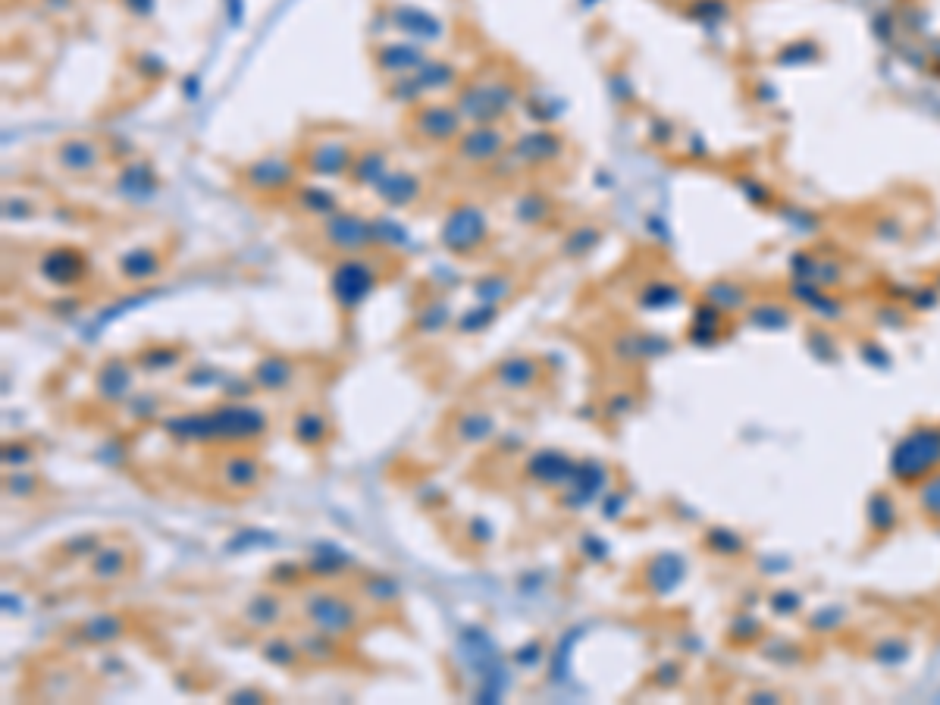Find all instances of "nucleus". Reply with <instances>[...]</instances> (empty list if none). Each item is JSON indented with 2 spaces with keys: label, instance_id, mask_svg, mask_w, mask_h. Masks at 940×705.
Here are the masks:
<instances>
[{
  "label": "nucleus",
  "instance_id": "1",
  "mask_svg": "<svg viewBox=\"0 0 940 705\" xmlns=\"http://www.w3.org/2000/svg\"><path fill=\"white\" fill-rule=\"evenodd\" d=\"M514 79L505 73H477L455 91V107L467 126H496L517 107Z\"/></svg>",
  "mask_w": 940,
  "mask_h": 705
},
{
  "label": "nucleus",
  "instance_id": "2",
  "mask_svg": "<svg viewBox=\"0 0 940 705\" xmlns=\"http://www.w3.org/2000/svg\"><path fill=\"white\" fill-rule=\"evenodd\" d=\"M298 611L304 624L326 633V637L348 640L351 633L361 630V602L336 590H323V586L304 590L298 599Z\"/></svg>",
  "mask_w": 940,
  "mask_h": 705
},
{
  "label": "nucleus",
  "instance_id": "3",
  "mask_svg": "<svg viewBox=\"0 0 940 705\" xmlns=\"http://www.w3.org/2000/svg\"><path fill=\"white\" fill-rule=\"evenodd\" d=\"M489 235H492V226H489L486 210L474 201H458L449 207V214L442 217L436 239L455 257H474L486 248Z\"/></svg>",
  "mask_w": 940,
  "mask_h": 705
},
{
  "label": "nucleus",
  "instance_id": "4",
  "mask_svg": "<svg viewBox=\"0 0 940 705\" xmlns=\"http://www.w3.org/2000/svg\"><path fill=\"white\" fill-rule=\"evenodd\" d=\"M380 267H376L367 254H348L339 257L336 267L329 270V292H333L336 308L351 314L376 292L380 286Z\"/></svg>",
  "mask_w": 940,
  "mask_h": 705
},
{
  "label": "nucleus",
  "instance_id": "5",
  "mask_svg": "<svg viewBox=\"0 0 940 705\" xmlns=\"http://www.w3.org/2000/svg\"><path fill=\"white\" fill-rule=\"evenodd\" d=\"M464 126L455 101H420L408 116V132L423 145H455Z\"/></svg>",
  "mask_w": 940,
  "mask_h": 705
},
{
  "label": "nucleus",
  "instance_id": "6",
  "mask_svg": "<svg viewBox=\"0 0 940 705\" xmlns=\"http://www.w3.org/2000/svg\"><path fill=\"white\" fill-rule=\"evenodd\" d=\"M320 239L339 257L370 254L376 248L373 217H361V214H355V210H336L333 217L320 220Z\"/></svg>",
  "mask_w": 940,
  "mask_h": 705
},
{
  "label": "nucleus",
  "instance_id": "7",
  "mask_svg": "<svg viewBox=\"0 0 940 705\" xmlns=\"http://www.w3.org/2000/svg\"><path fill=\"white\" fill-rule=\"evenodd\" d=\"M210 414V430H214V442H254L267 433V414L254 405H220Z\"/></svg>",
  "mask_w": 940,
  "mask_h": 705
},
{
  "label": "nucleus",
  "instance_id": "8",
  "mask_svg": "<svg viewBox=\"0 0 940 705\" xmlns=\"http://www.w3.org/2000/svg\"><path fill=\"white\" fill-rule=\"evenodd\" d=\"M104 160H107V151L101 148V141L88 135H66L54 148V167L66 173L69 179L98 176L104 170Z\"/></svg>",
  "mask_w": 940,
  "mask_h": 705
},
{
  "label": "nucleus",
  "instance_id": "9",
  "mask_svg": "<svg viewBox=\"0 0 940 705\" xmlns=\"http://www.w3.org/2000/svg\"><path fill=\"white\" fill-rule=\"evenodd\" d=\"M508 135L505 129L496 126H464V132L455 138V157L467 167H492L499 163L508 151Z\"/></svg>",
  "mask_w": 940,
  "mask_h": 705
},
{
  "label": "nucleus",
  "instance_id": "10",
  "mask_svg": "<svg viewBox=\"0 0 940 705\" xmlns=\"http://www.w3.org/2000/svg\"><path fill=\"white\" fill-rule=\"evenodd\" d=\"M355 148L348 145L345 138H336V135H326V138H317L314 145H308L301 151V173L308 176H320V179H339V176H348L351 163H355Z\"/></svg>",
  "mask_w": 940,
  "mask_h": 705
},
{
  "label": "nucleus",
  "instance_id": "11",
  "mask_svg": "<svg viewBox=\"0 0 940 705\" xmlns=\"http://www.w3.org/2000/svg\"><path fill=\"white\" fill-rule=\"evenodd\" d=\"M298 173H301V163L270 154V157H257L248 163V167H242L239 179L257 195H282V192H292V188L298 185Z\"/></svg>",
  "mask_w": 940,
  "mask_h": 705
},
{
  "label": "nucleus",
  "instance_id": "12",
  "mask_svg": "<svg viewBox=\"0 0 940 705\" xmlns=\"http://www.w3.org/2000/svg\"><path fill=\"white\" fill-rule=\"evenodd\" d=\"M386 19H389V29L402 32L405 38L417 44H436L445 38V22L417 4H392L386 10Z\"/></svg>",
  "mask_w": 940,
  "mask_h": 705
},
{
  "label": "nucleus",
  "instance_id": "13",
  "mask_svg": "<svg viewBox=\"0 0 940 705\" xmlns=\"http://www.w3.org/2000/svg\"><path fill=\"white\" fill-rule=\"evenodd\" d=\"M430 60L427 44H417L411 38H398V41H383L373 47V66L376 73H383L389 79L395 76H408L417 73V69Z\"/></svg>",
  "mask_w": 940,
  "mask_h": 705
},
{
  "label": "nucleus",
  "instance_id": "14",
  "mask_svg": "<svg viewBox=\"0 0 940 705\" xmlns=\"http://www.w3.org/2000/svg\"><path fill=\"white\" fill-rule=\"evenodd\" d=\"M38 273L44 282H51V286L69 289V286H79V282L88 276V261L79 248L57 245V248H47L38 257Z\"/></svg>",
  "mask_w": 940,
  "mask_h": 705
},
{
  "label": "nucleus",
  "instance_id": "15",
  "mask_svg": "<svg viewBox=\"0 0 940 705\" xmlns=\"http://www.w3.org/2000/svg\"><path fill=\"white\" fill-rule=\"evenodd\" d=\"M561 154V138L552 129H530L521 138H514L505 157L521 163V167H543V163L555 160Z\"/></svg>",
  "mask_w": 940,
  "mask_h": 705
},
{
  "label": "nucleus",
  "instance_id": "16",
  "mask_svg": "<svg viewBox=\"0 0 940 705\" xmlns=\"http://www.w3.org/2000/svg\"><path fill=\"white\" fill-rule=\"evenodd\" d=\"M129 571H132V549L123 543L98 546L88 558V580L91 583H101V586L120 583L129 577Z\"/></svg>",
  "mask_w": 940,
  "mask_h": 705
},
{
  "label": "nucleus",
  "instance_id": "17",
  "mask_svg": "<svg viewBox=\"0 0 940 705\" xmlns=\"http://www.w3.org/2000/svg\"><path fill=\"white\" fill-rule=\"evenodd\" d=\"M160 188V179L154 173L151 163L145 160H132L126 167L116 173V182H113V192L120 195L126 204H148Z\"/></svg>",
  "mask_w": 940,
  "mask_h": 705
},
{
  "label": "nucleus",
  "instance_id": "18",
  "mask_svg": "<svg viewBox=\"0 0 940 705\" xmlns=\"http://www.w3.org/2000/svg\"><path fill=\"white\" fill-rule=\"evenodd\" d=\"M261 461L248 452H229L220 458L217 467V483L232 492V496H242V492H251L257 483H261Z\"/></svg>",
  "mask_w": 940,
  "mask_h": 705
},
{
  "label": "nucleus",
  "instance_id": "19",
  "mask_svg": "<svg viewBox=\"0 0 940 705\" xmlns=\"http://www.w3.org/2000/svg\"><path fill=\"white\" fill-rule=\"evenodd\" d=\"M373 195L380 198L386 207L402 210V207H411V204L420 201V195H423V179H420V173H411V170H402V167H392V170L383 176V182L373 188Z\"/></svg>",
  "mask_w": 940,
  "mask_h": 705
},
{
  "label": "nucleus",
  "instance_id": "20",
  "mask_svg": "<svg viewBox=\"0 0 940 705\" xmlns=\"http://www.w3.org/2000/svg\"><path fill=\"white\" fill-rule=\"evenodd\" d=\"M135 386V367L126 358H110L94 373V392L101 402H123Z\"/></svg>",
  "mask_w": 940,
  "mask_h": 705
},
{
  "label": "nucleus",
  "instance_id": "21",
  "mask_svg": "<svg viewBox=\"0 0 940 705\" xmlns=\"http://www.w3.org/2000/svg\"><path fill=\"white\" fill-rule=\"evenodd\" d=\"M539 376H543V367L533 355H508L492 370V383L508 392H524L539 383Z\"/></svg>",
  "mask_w": 940,
  "mask_h": 705
},
{
  "label": "nucleus",
  "instance_id": "22",
  "mask_svg": "<svg viewBox=\"0 0 940 705\" xmlns=\"http://www.w3.org/2000/svg\"><path fill=\"white\" fill-rule=\"evenodd\" d=\"M392 170V157H389V151L386 148H361L358 154H355V163H351V170H348V182L355 185V188H373L383 182V176Z\"/></svg>",
  "mask_w": 940,
  "mask_h": 705
},
{
  "label": "nucleus",
  "instance_id": "23",
  "mask_svg": "<svg viewBox=\"0 0 940 705\" xmlns=\"http://www.w3.org/2000/svg\"><path fill=\"white\" fill-rule=\"evenodd\" d=\"M295 361H289L286 355H264L251 370V386L261 392H282L295 383Z\"/></svg>",
  "mask_w": 940,
  "mask_h": 705
},
{
  "label": "nucleus",
  "instance_id": "24",
  "mask_svg": "<svg viewBox=\"0 0 940 705\" xmlns=\"http://www.w3.org/2000/svg\"><path fill=\"white\" fill-rule=\"evenodd\" d=\"M417 91L427 98V94H445V91H458L461 85V69L449 60H427L417 73H411Z\"/></svg>",
  "mask_w": 940,
  "mask_h": 705
},
{
  "label": "nucleus",
  "instance_id": "25",
  "mask_svg": "<svg viewBox=\"0 0 940 705\" xmlns=\"http://www.w3.org/2000/svg\"><path fill=\"white\" fill-rule=\"evenodd\" d=\"M282 618H286V599L279 593H254L245 608H242V621L248 624V630H270L276 627Z\"/></svg>",
  "mask_w": 940,
  "mask_h": 705
},
{
  "label": "nucleus",
  "instance_id": "26",
  "mask_svg": "<svg viewBox=\"0 0 940 705\" xmlns=\"http://www.w3.org/2000/svg\"><path fill=\"white\" fill-rule=\"evenodd\" d=\"M292 439L298 445H304V449L317 452V449H323L329 439H333V423H329L326 414H320L314 408H304V411H298L292 417Z\"/></svg>",
  "mask_w": 940,
  "mask_h": 705
},
{
  "label": "nucleus",
  "instance_id": "27",
  "mask_svg": "<svg viewBox=\"0 0 940 705\" xmlns=\"http://www.w3.org/2000/svg\"><path fill=\"white\" fill-rule=\"evenodd\" d=\"M126 633H129V621L123 615H113V611H104V615H94L79 624L82 643H91V646H110L116 640H123Z\"/></svg>",
  "mask_w": 940,
  "mask_h": 705
},
{
  "label": "nucleus",
  "instance_id": "28",
  "mask_svg": "<svg viewBox=\"0 0 940 705\" xmlns=\"http://www.w3.org/2000/svg\"><path fill=\"white\" fill-rule=\"evenodd\" d=\"M292 207L301 210L304 217H314V220H326V217H333L336 210H342L339 198L320 185H295L292 188Z\"/></svg>",
  "mask_w": 940,
  "mask_h": 705
},
{
  "label": "nucleus",
  "instance_id": "29",
  "mask_svg": "<svg viewBox=\"0 0 940 705\" xmlns=\"http://www.w3.org/2000/svg\"><path fill=\"white\" fill-rule=\"evenodd\" d=\"M163 267V257L157 248H148V245H138V248H129L123 257H120V273L123 279L129 282H145V279H154Z\"/></svg>",
  "mask_w": 940,
  "mask_h": 705
},
{
  "label": "nucleus",
  "instance_id": "30",
  "mask_svg": "<svg viewBox=\"0 0 940 705\" xmlns=\"http://www.w3.org/2000/svg\"><path fill=\"white\" fill-rule=\"evenodd\" d=\"M530 477L536 483H546V486H555V483H564L574 477V470L568 464V458H561L558 452H543V455H533L530 461Z\"/></svg>",
  "mask_w": 940,
  "mask_h": 705
},
{
  "label": "nucleus",
  "instance_id": "31",
  "mask_svg": "<svg viewBox=\"0 0 940 705\" xmlns=\"http://www.w3.org/2000/svg\"><path fill=\"white\" fill-rule=\"evenodd\" d=\"M514 286H517L514 273H486L474 282V298L480 304H496V308H502L514 295Z\"/></svg>",
  "mask_w": 940,
  "mask_h": 705
},
{
  "label": "nucleus",
  "instance_id": "32",
  "mask_svg": "<svg viewBox=\"0 0 940 705\" xmlns=\"http://www.w3.org/2000/svg\"><path fill=\"white\" fill-rule=\"evenodd\" d=\"M339 643L342 640H336V637H326V633H320V630H304L301 637H298V649H301V655L304 658H311V662H317V665H326V662H336L339 658Z\"/></svg>",
  "mask_w": 940,
  "mask_h": 705
},
{
  "label": "nucleus",
  "instance_id": "33",
  "mask_svg": "<svg viewBox=\"0 0 940 705\" xmlns=\"http://www.w3.org/2000/svg\"><path fill=\"white\" fill-rule=\"evenodd\" d=\"M549 214H552V204H549L546 195H539V192L521 195L514 201V207H511V217L521 226H527V229H536L539 223H546Z\"/></svg>",
  "mask_w": 940,
  "mask_h": 705
},
{
  "label": "nucleus",
  "instance_id": "34",
  "mask_svg": "<svg viewBox=\"0 0 940 705\" xmlns=\"http://www.w3.org/2000/svg\"><path fill=\"white\" fill-rule=\"evenodd\" d=\"M261 655L273 668H298L301 662V649H298V640H289V637H267L261 643Z\"/></svg>",
  "mask_w": 940,
  "mask_h": 705
},
{
  "label": "nucleus",
  "instance_id": "35",
  "mask_svg": "<svg viewBox=\"0 0 940 705\" xmlns=\"http://www.w3.org/2000/svg\"><path fill=\"white\" fill-rule=\"evenodd\" d=\"M179 358H182V351L176 345H148V348H141L135 355V367L148 370V373H157V370L176 367Z\"/></svg>",
  "mask_w": 940,
  "mask_h": 705
},
{
  "label": "nucleus",
  "instance_id": "36",
  "mask_svg": "<svg viewBox=\"0 0 940 705\" xmlns=\"http://www.w3.org/2000/svg\"><path fill=\"white\" fill-rule=\"evenodd\" d=\"M358 593L370 605H392L398 599V586L386 574H370L358 583Z\"/></svg>",
  "mask_w": 940,
  "mask_h": 705
},
{
  "label": "nucleus",
  "instance_id": "37",
  "mask_svg": "<svg viewBox=\"0 0 940 705\" xmlns=\"http://www.w3.org/2000/svg\"><path fill=\"white\" fill-rule=\"evenodd\" d=\"M492 430H496V420H492L489 414H483V411H467L458 420V439L467 442V445L489 439Z\"/></svg>",
  "mask_w": 940,
  "mask_h": 705
},
{
  "label": "nucleus",
  "instance_id": "38",
  "mask_svg": "<svg viewBox=\"0 0 940 705\" xmlns=\"http://www.w3.org/2000/svg\"><path fill=\"white\" fill-rule=\"evenodd\" d=\"M499 317V308L496 304H474L467 314H461V320H458V333H464V336H474V333H483V329Z\"/></svg>",
  "mask_w": 940,
  "mask_h": 705
},
{
  "label": "nucleus",
  "instance_id": "39",
  "mask_svg": "<svg viewBox=\"0 0 940 705\" xmlns=\"http://www.w3.org/2000/svg\"><path fill=\"white\" fill-rule=\"evenodd\" d=\"M373 235H376V248H389V251L402 248L408 239L405 226L395 223L392 217H373Z\"/></svg>",
  "mask_w": 940,
  "mask_h": 705
},
{
  "label": "nucleus",
  "instance_id": "40",
  "mask_svg": "<svg viewBox=\"0 0 940 705\" xmlns=\"http://www.w3.org/2000/svg\"><path fill=\"white\" fill-rule=\"evenodd\" d=\"M41 489V477L38 474H29V470H7L4 477V492L13 499H35Z\"/></svg>",
  "mask_w": 940,
  "mask_h": 705
},
{
  "label": "nucleus",
  "instance_id": "41",
  "mask_svg": "<svg viewBox=\"0 0 940 705\" xmlns=\"http://www.w3.org/2000/svg\"><path fill=\"white\" fill-rule=\"evenodd\" d=\"M449 304L445 301H430L427 308L417 314V333H439V329L449 326Z\"/></svg>",
  "mask_w": 940,
  "mask_h": 705
},
{
  "label": "nucleus",
  "instance_id": "42",
  "mask_svg": "<svg viewBox=\"0 0 940 705\" xmlns=\"http://www.w3.org/2000/svg\"><path fill=\"white\" fill-rule=\"evenodd\" d=\"M348 564V555L342 549H326V552H314L311 555V574L317 577H333Z\"/></svg>",
  "mask_w": 940,
  "mask_h": 705
},
{
  "label": "nucleus",
  "instance_id": "43",
  "mask_svg": "<svg viewBox=\"0 0 940 705\" xmlns=\"http://www.w3.org/2000/svg\"><path fill=\"white\" fill-rule=\"evenodd\" d=\"M35 461V449L29 442H7L4 445V467L10 470H22L26 464H32Z\"/></svg>",
  "mask_w": 940,
  "mask_h": 705
},
{
  "label": "nucleus",
  "instance_id": "44",
  "mask_svg": "<svg viewBox=\"0 0 940 705\" xmlns=\"http://www.w3.org/2000/svg\"><path fill=\"white\" fill-rule=\"evenodd\" d=\"M129 411H132V417L135 420H148V417H154L157 411H160V402H157V395H132L129 398Z\"/></svg>",
  "mask_w": 940,
  "mask_h": 705
},
{
  "label": "nucleus",
  "instance_id": "45",
  "mask_svg": "<svg viewBox=\"0 0 940 705\" xmlns=\"http://www.w3.org/2000/svg\"><path fill=\"white\" fill-rule=\"evenodd\" d=\"M101 546V539L98 536H76V539H69V543L63 546V555L66 558H79V555H85V558H91V552Z\"/></svg>",
  "mask_w": 940,
  "mask_h": 705
},
{
  "label": "nucleus",
  "instance_id": "46",
  "mask_svg": "<svg viewBox=\"0 0 940 705\" xmlns=\"http://www.w3.org/2000/svg\"><path fill=\"white\" fill-rule=\"evenodd\" d=\"M120 7L135 19H151L157 10V0H120Z\"/></svg>",
  "mask_w": 940,
  "mask_h": 705
},
{
  "label": "nucleus",
  "instance_id": "47",
  "mask_svg": "<svg viewBox=\"0 0 940 705\" xmlns=\"http://www.w3.org/2000/svg\"><path fill=\"white\" fill-rule=\"evenodd\" d=\"M229 702H264V693L261 690H235L229 696Z\"/></svg>",
  "mask_w": 940,
  "mask_h": 705
},
{
  "label": "nucleus",
  "instance_id": "48",
  "mask_svg": "<svg viewBox=\"0 0 940 705\" xmlns=\"http://www.w3.org/2000/svg\"><path fill=\"white\" fill-rule=\"evenodd\" d=\"M41 7H47L51 13H69L76 7V0H41Z\"/></svg>",
  "mask_w": 940,
  "mask_h": 705
}]
</instances>
